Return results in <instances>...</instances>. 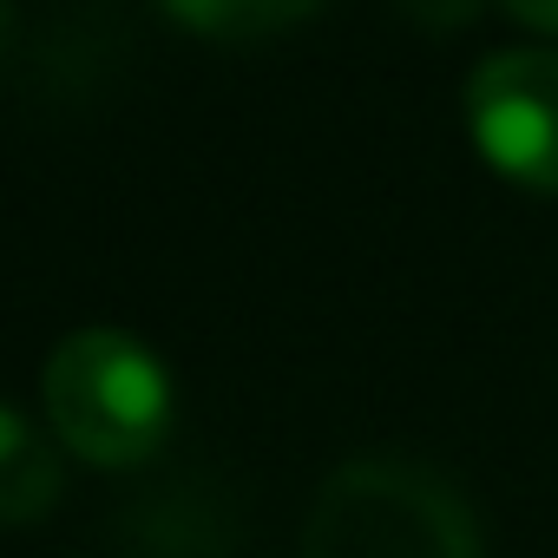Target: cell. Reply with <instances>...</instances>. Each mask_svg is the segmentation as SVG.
Wrapping results in <instances>:
<instances>
[{
  "mask_svg": "<svg viewBox=\"0 0 558 558\" xmlns=\"http://www.w3.org/2000/svg\"><path fill=\"white\" fill-rule=\"evenodd\" d=\"M303 558H480V525L434 466L349 460L310 506Z\"/></svg>",
  "mask_w": 558,
  "mask_h": 558,
  "instance_id": "obj_1",
  "label": "cell"
},
{
  "mask_svg": "<svg viewBox=\"0 0 558 558\" xmlns=\"http://www.w3.org/2000/svg\"><path fill=\"white\" fill-rule=\"evenodd\" d=\"M53 434L93 466H138L171 434V375L125 329H73L40 375Z\"/></svg>",
  "mask_w": 558,
  "mask_h": 558,
  "instance_id": "obj_2",
  "label": "cell"
},
{
  "mask_svg": "<svg viewBox=\"0 0 558 558\" xmlns=\"http://www.w3.org/2000/svg\"><path fill=\"white\" fill-rule=\"evenodd\" d=\"M466 132L499 178L558 197V53L551 47L486 53L466 80Z\"/></svg>",
  "mask_w": 558,
  "mask_h": 558,
  "instance_id": "obj_3",
  "label": "cell"
},
{
  "mask_svg": "<svg viewBox=\"0 0 558 558\" xmlns=\"http://www.w3.org/2000/svg\"><path fill=\"white\" fill-rule=\"evenodd\" d=\"M60 499V453L14 408H0V525H27Z\"/></svg>",
  "mask_w": 558,
  "mask_h": 558,
  "instance_id": "obj_4",
  "label": "cell"
},
{
  "mask_svg": "<svg viewBox=\"0 0 558 558\" xmlns=\"http://www.w3.org/2000/svg\"><path fill=\"white\" fill-rule=\"evenodd\" d=\"M316 8H329V0H165V14L204 40H263L310 21Z\"/></svg>",
  "mask_w": 558,
  "mask_h": 558,
  "instance_id": "obj_5",
  "label": "cell"
},
{
  "mask_svg": "<svg viewBox=\"0 0 558 558\" xmlns=\"http://www.w3.org/2000/svg\"><path fill=\"white\" fill-rule=\"evenodd\" d=\"M486 0H401V14L421 27V34H460Z\"/></svg>",
  "mask_w": 558,
  "mask_h": 558,
  "instance_id": "obj_6",
  "label": "cell"
},
{
  "mask_svg": "<svg viewBox=\"0 0 558 558\" xmlns=\"http://www.w3.org/2000/svg\"><path fill=\"white\" fill-rule=\"evenodd\" d=\"M499 8H506L512 21L538 27V34H558V0H499Z\"/></svg>",
  "mask_w": 558,
  "mask_h": 558,
  "instance_id": "obj_7",
  "label": "cell"
},
{
  "mask_svg": "<svg viewBox=\"0 0 558 558\" xmlns=\"http://www.w3.org/2000/svg\"><path fill=\"white\" fill-rule=\"evenodd\" d=\"M8 34H14V8L0 0V60H8Z\"/></svg>",
  "mask_w": 558,
  "mask_h": 558,
  "instance_id": "obj_8",
  "label": "cell"
}]
</instances>
